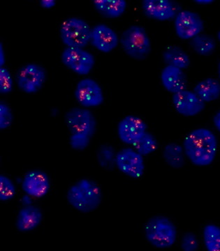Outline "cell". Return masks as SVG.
<instances>
[{"mask_svg":"<svg viewBox=\"0 0 220 251\" xmlns=\"http://www.w3.org/2000/svg\"><path fill=\"white\" fill-rule=\"evenodd\" d=\"M185 155L196 166H208L216 158L218 140L207 128H197L190 132L183 142Z\"/></svg>","mask_w":220,"mask_h":251,"instance_id":"obj_1","label":"cell"},{"mask_svg":"<svg viewBox=\"0 0 220 251\" xmlns=\"http://www.w3.org/2000/svg\"><path fill=\"white\" fill-rule=\"evenodd\" d=\"M67 198L68 202L74 209L82 213H89L100 205L102 190L92 180L82 179L69 188Z\"/></svg>","mask_w":220,"mask_h":251,"instance_id":"obj_2","label":"cell"},{"mask_svg":"<svg viewBox=\"0 0 220 251\" xmlns=\"http://www.w3.org/2000/svg\"><path fill=\"white\" fill-rule=\"evenodd\" d=\"M147 240L157 249H167L175 244L177 229L171 220L163 216H155L145 226Z\"/></svg>","mask_w":220,"mask_h":251,"instance_id":"obj_3","label":"cell"},{"mask_svg":"<svg viewBox=\"0 0 220 251\" xmlns=\"http://www.w3.org/2000/svg\"><path fill=\"white\" fill-rule=\"evenodd\" d=\"M120 43L127 55L137 60H143L151 52V43L145 28L132 25L122 33Z\"/></svg>","mask_w":220,"mask_h":251,"instance_id":"obj_4","label":"cell"},{"mask_svg":"<svg viewBox=\"0 0 220 251\" xmlns=\"http://www.w3.org/2000/svg\"><path fill=\"white\" fill-rule=\"evenodd\" d=\"M92 28L83 20L70 18L60 26V36L63 44L69 48L83 49L90 42Z\"/></svg>","mask_w":220,"mask_h":251,"instance_id":"obj_5","label":"cell"},{"mask_svg":"<svg viewBox=\"0 0 220 251\" xmlns=\"http://www.w3.org/2000/svg\"><path fill=\"white\" fill-rule=\"evenodd\" d=\"M66 125L72 134L82 133L92 138L97 128V121L92 112L85 108H74L66 113Z\"/></svg>","mask_w":220,"mask_h":251,"instance_id":"obj_6","label":"cell"},{"mask_svg":"<svg viewBox=\"0 0 220 251\" xmlns=\"http://www.w3.org/2000/svg\"><path fill=\"white\" fill-rule=\"evenodd\" d=\"M18 87L27 94H34L42 88L46 79L45 69L37 64L23 66L16 74Z\"/></svg>","mask_w":220,"mask_h":251,"instance_id":"obj_7","label":"cell"},{"mask_svg":"<svg viewBox=\"0 0 220 251\" xmlns=\"http://www.w3.org/2000/svg\"><path fill=\"white\" fill-rule=\"evenodd\" d=\"M64 66L81 75H87L93 69L94 56L82 49L66 48L61 56Z\"/></svg>","mask_w":220,"mask_h":251,"instance_id":"obj_8","label":"cell"},{"mask_svg":"<svg viewBox=\"0 0 220 251\" xmlns=\"http://www.w3.org/2000/svg\"><path fill=\"white\" fill-rule=\"evenodd\" d=\"M175 33L180 39L189 40L201 34L204 29L202 18L192 11H181L174 19Z\"/></svg>","mask_w":220,"mask_h":251,"instance_id":"obj_9","label":"cell"},{"mask_svg":"<svg viewBox=\"0 0 220 251\" xmlns=\"http://www.w3.org/2000/svg\"><path fill=\"white\" fill-rule=\"evenodd\" d=\"M116 167L127 176L138 179L145 171L143 156L134 148L122 149L116 154Z\"/></svg>","mask_w":220,"mask_h":251,"instance_id":"obj_10","label":"cell"},{"mask_svg":"<svg viewBox=\"0 0 220 251\" xmlns=\"http://www.w3.org/2000/svg\"><path fill=\"white\" fill-rule=\"evenodd\" d=\"M142 9L145 16L158 21L175 19L181 11L180 5L171 0H143Z\"/></svg>","mask_w":220,"mask_h":251,"instance_id":"obj_11","label":"cell"},{"mask_svg":"<svg viewBox=\"0 0 220 251\" xmlns=\"http://www.w3.org/2000/svg\"><path fill=\"white\" fill-rule=\"evenodd\" d=\"M74 96L83 108L97 107L104 102V94L100 85L90 78L83 79L77 84Z\"/></svg>","mask_w":220,"mask_h":251,"instance_id":"obj_12","label":"cell"},{"mask_svg":"<svg viewBox=\"0 0 220 251\" xmlns=\"http://www.w3.org/2000/svg\"><path fill=\"white\" fill-rule=\"evenodd\" d=\"M172 101L175 110L185 117L196 116L206 107V103L194 92L187 90L173 94Z\"/></svg>","mask_w":220,"mask_h":251,"instance_id":"obj_13","label":"cell"},{"mask_svg":"<svg viewBox=\"0 0 220 251\" xmlns=\"http://www.w3.org/2000/svg\"><path fill=\"white\" fill-rule=\"evenodd\" d=\"M148 126L139 117L128 115L117 126L119 138L125 144L133 145L147 131Z\"/></svg>","mask_w":220,"mask_h":251,"instance_id":"obj_14","label":"cell"},{"mask_svg":"<svg viewBox=\"0 0 220 251\" xmlns=\"http://www.w3.org/2000/svg\"><path fill=\"white\" fill-rule=\"evenodd\" d=\"M51 184L47 174L44 172L34 170L25 175L22 189L30 197L41 198L49 193Z\"/></svg>","mask_w":220,"mask_h":251,"instance_id":"obj_15","label":"cell"},{"mask_svg":"<svg viewBox=\"0 0 220 251\" xmlns=\"http://www.w3.org/2000/svg\"><path fill=\"white\" fill-rule=\"evenodd\" d=\"M119 38L113 29L104 24H99L92 28L90 43L96 49L109 53L118 46Z\"/></svg>","mask_w":220,"mask_h":251,"instance_id":"obj_16","label":"cell"},{"mask_svg":"<svg viewBox=\"0 0 220 251\" xmlns=\"http://www.w3.org/2000/svg\"><path fill=\"white\" fill-rule=\"evenodd\" d=\"M162 85L168 92L174 94L185 90L188 86V78L183 69L166 66L161 74Z\"/></svg>","mask_w":220,"mask_h":251,"instance_id":"obj_17","label":"cell"},{"mask_svg":"<svg viewBox=\"0 0 220 251\" xmlns=\"http://www.w3.org/2000/svg\"><path fill=\"white\" fill-rule=\"evenodd\" d=\"M42 218V212L37 206H24L18 212L16 219V227L21 232H29L39 226Z\"/></svg>","mask_w":220,"mask_h":251,"instance_id":"obj_18","label":"cell"},{"mask_svg":"<svg viewBox=\"0 0 220 251\" xmlns=\"http://www.w3.org/2000/svg\"><path fill=\"white\" fill-rule=\"evenodd\" d=\"M193 92L204 103L214 101L220 97V82L215 78H206L195 86Z\"/></svg>","mask_w":220,"mask_h":251,"instance_id":"obj_19","label":"cell"},{"mask_svg":"<svg viewBox=\"0 0 220 251\" xmlns=\"http://www.w3.org/2000/svg\"><path fill=\"white\" fill-rule=\"evenodd\" d=\"M93 2L96 10L107 18L120 17L127 8L125 0H95Z\"/></svg>","mask_w":220,"mask_h":251,"instance_id":"obj_20","label":"cell"},{"mask_svg":"<svg viewBox=\"0 0 220 251\" xmlns=\"http://www.w3.org/2000/svg\"><path fill=\"white\" fill-rule=\"evenodd\" d=\"M163 59L166 66L179 68L180 69H188L190 67V56L179 46H171L167 47L163 52Z\"/></svg>","mask_w":220,"mask_h":251,"instance_id":"obj_21","label":"cell"},{"mask_svg":"<svg viewBox=\"0 0 220 251\" xmlns=\"http://www.w3.org/2000/svg\"><path fill=\"white\" fill-rule=\"evenodd\" d=\"M185 156L183 147L175 143L168 144L163 151L165 161L173 168H180L184 166Z\"/></svg>","mask_w":220,"mask_h":251,"instance_id":"obj_22","label":"cell"},{"mask_svg":"<svg viewBox=\"0 0 220 251\" xmlns=\"http://www.w3.org/2000/svg\"><path fill=\"white\" fill-rule=\"evenodd\" d=\"M190 46L199 55L209 56L216 49V41L213 36L200 34L190 40Z\"/></svg>","mask_w":220,"mask_h":251,"instance_id":"obj_23","label":"cell"},{"mask_svg":"<svg viewBox=\"0 0 220 251\" xmlns=\"http://www.w3.org/2000/svg\"><path fill=\"white\" fill-rule=\"evenodd\" d=\"M203 242L207 251H220V227L214 224L205 226L203 232Z\"/></svg>","mask_w":220,"mask_h":251,"instance_id":"obj_24","label":"cell"},{"mask_svg":"<svg viewBox=\"0 0 220 251\" xmlns=\"http://www.w3.org/2000/svg\"><path fill=\"white\" fill-rule=\"evenodd\" d=\"M116 154L115 150L110 145H102L97 151V161L104 169L111 171L116 166Z\"/></svg>","mask_w":220,"mask_h":251,"instance_id":"obj_25","label":"cell"},{"mask_svg":"<svg viewBox=\"0 0 220 251\" xmlns=\"http://www.w3.org/2000/svg\"><path fill=\"white\" fill-rule=\"evenodd\" d=\"M132 146L137 152L145 156L156 151L158 143L155 136L146 131Z\"/></svg>","mask_w":220,"mask_h":251,"instance_id":"obj_26","label":"cell"},{"mask_svg":"<svg viewBox=\"0 0 220 251\" xmlns=\"http://www.w3.org/2000/svg\"><path fill=\"white\" fill-rule=\"evenodd\" d=\"M16 189L15 184L8 176L0 175V200L8 201L14 198Z\"/></svg>","mask_w":220,"mask_h":251,"instance_id":"obj_27","label":"cell"},{"mask_svg":"<svg viewBox=\"0 0 220 251\" xmlns=\"http://www.w3.org/2000/svg\"><path fill=\"white\" fill-rule=\"evenodd\" d=\"M14 116L9 105L5 102L0 103V128L6 129L12 125Z\"/></svg>","mask_w":220,"mask_h":251,"instance_id":"obj_28","label":"cell"},{"mask_svg":"<svg viewBox=\"0 0 220 251\" xmlns=\"http://www.w3.org/2000/svg\"><path fill=\"white\" fill-rule=\"evenodd\" d=\"M12 77L7 69L1 67L0 69V92L2 94H9L13 90Z\"/></svg>","mask_w":220,"mask_h":251,"instance_id":"obj_29","label":"cell"},{"mask_svg":"<svg viewBox=\"0 0 220 251\" xmlns=\"http://www.w3.org/2000/svg\"><path fill=\"white\" fill-rule=\"evenodd\" d=\"M91 138L82 133H74L69 138V144L74 150L82 151L88 147Z\"/></svg>","mask_w":220,"mask_h":251,"instance_id":"obj_30","label":"cell"},{"mask_svg":"<svg viewBox=\"0 0 220 251\" xmlns=\"http://www.w3.org/2000/svg\"><path fill=\"white\" fill-rule=\"evenodd\" d=\"M199 247L197 237L192 232H187L181 240V249L184 251H196Z\"/></svg>","mask_w":220,"mask_h":251,"instance_id":"obj_31","label":"cell"},{"mask_svg":"<svg viewBox=\"0 0 220 251\" xmlns=\"http://www.w3.org/2000/svg\"><path fill=\"white\" fill-rule=\"evenodd\" d=\"M40 4L44 9H51L55 6L56 1L55 0H42V1H40Z\"/></svg>","mask_w":220,"mask_h":251,"instance_id":"obj_32","label":"cell"},{"mask_svg":"<svg viewBox=\"0 0 220 251\" xmlns=\"http://www.w3.org/2000/svg\"><path fill=\"white\" fill-rule=\"evenodd\" d=\"M213 123H214L217 130L220 133V110L217 112L214 117H213Z\"/></svg>","mask_w":220,"mask_h":251,"instance_id":"obj_33","label":"cell"},{"mask_svg":"<svg viewBox=\"0 0 220 251\" xmlns=\"http://www.w3.org/2000/svg\"><path fill=\"white\" fill-rule=\"evenodd\" d=\"M5 63V55L4 48H3V44H0V65L1 67H3Z\"/></svg>","mask_w":220,"mask_h":251,"instance_id":"obj_34","label":"cell"},{"mask_svg":"<svg viewBox=\"0 0 220 251\" xmlns=\"http://www.w3.org/2000/svg\"><path fill=\"white\" fill-rule=\"evenodd\" d=\"M194 2L198 4L207 5L212 4L214 2V1L213 0H195Z\"/></svg>","mask_w":220,"mask_h":251,"instance_id":"obj_35","label":"cell"},{"mask_svg":"<svg viewBox=\"0 0 220 251\" xmlns=\"http://www.w3.org/2000/svg\"><path fill=\"white\" fill-rule=\"evenodd\" d=\"M218 74H219V77L220 79V61L219 62V64H218Z\"/></svg>","mask_w":220,"mask_h":251,"instance_id":"obj_36","label":"cell"},{"mask_svg":"<svg viewBox=\"0 0 220 251\" xmlns=\"http://www.w3.org/2000/svg\"><path fill=\"white\" fill-rule=\"evenodd\" d=\"M218 39H219V41H220V31H219V32H218Z\"/></svg>","mask_w":220,"mask_h":251,"instance_id":"obj_37","label":"cell"}]
</instances>
